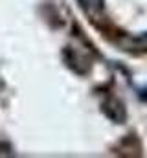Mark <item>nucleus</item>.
<instances>
[{"mask_svg": "<svg viewBox=\"0 0 147 158\" xmlns=\"http://www.w3.org/2000/svg\"><path fill=\"white\" fill-rule=\"evenodd\" d=\"M79 6L85 9L86 15H90L94 20L99 19V15L105 11V2L103 0H77Z\"/></svg>", "mask_w": 147, "mask_h": 158, "instance_id": "f257e3e1", "label": "nucleus"}]
</instances>
